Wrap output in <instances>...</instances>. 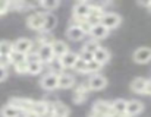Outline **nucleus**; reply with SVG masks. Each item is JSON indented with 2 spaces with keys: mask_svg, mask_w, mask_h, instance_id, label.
Returning <instances> with one entry per match:
<instances>
[{
  "mask_svg": "<svg viewBox=\"0 0 151 117\" xmlns=\"http://www.w3.org/2000/svg\"><path fill=\"white\" fill-rule=\"evenodd\" d=\"M120 24H122V18L119 13H114V12H104L100 19V25H103L107 31L116 29Z\"/></svg>",
  "mask_w": 151,
  "mask_h": 117,
  "instance_id": "f257e3e1",
  "label": "nucleus"
},
{
  "mask_svg": "<svg viewBox=\"0 0 151 117\" xmlns=\"http://www.w3.org/2000/svg\"><path fill=\"white\" fill-rule=\"evenodd\" d=\"M32 101L31 98H25V97H13L10 98V101L7 104L16 107L22 114H27V113H31V107H32Z\"/></svg>",
  "mask_w": 151,
  "mask_h": 117,
  "instance_id": "f03ea898",
  "label": "nucleus"
},
{
  "mask_svg": "<svg viewBox=\"0 0 151 117\" xmlns=\"http://www.w3.org/2000/svg\"><path fill=\"white\" fill-rule=\"evenodd\" d=\"M107 78L106 76H103L101 73H96V75H91L90 78H88V81H87V86H88V89H91V91H101V89H104L106 86H107Z\"/></svg>",
  "mask_w": 151,
  "mask_h": 117,
  "instance_id": "7ed1b4c3",
  "label": "nucleus"
},
{
  "mask_svg": "<svg viewBox=\"0 0 151 117\" xmlns=\"http://www.w3.org/2000/svg\"><path fill=\"white\" fill-rule=\"evenodd\" d=\"M90 3L88 1H76L72 9V18L75 19H87L90 15Z\"/></svg>",
  "mask_w": 151,
  "mask_h": 117,
  "instance_id": "20e7f679",
  "label": "nucleus"
},
{
  "mask_svg": "<svg viewBox=\"0 0 151 117\" xmlns=\"http://www.w3.org/2000/svg\"><path fill=\"white\" fill-rule=\"evenodd\" d=\"M44 21V12H34L27 18V26L32 31H41Z\"/></svg>",
  "mask_w": 151,
  "mask_h": 117,
  "instance_id": "39448f33",
  "label": "nucleus"
},
{
  "mask_svg": "<svg viewBox=\"0 0 151 117\" xmlns=\"http://www.w3.org/2000/svg\"><path fill=\"white\" fill-rule=\"evenodd\" d=\"M132 58L138 64H147L151 61V47H139L134 51Z\"/></svg>",
  "mask_w": 151,
  "mask_h": 117,
  "instance_id": "423d86ee",
  "label": "nucleus"
},
{
  "mask_svg": "<svg viewBox=\"0 0 151 117\" xmlns=\"http://www.w3.org/2000/svg\"><path fill=\"white\" fill-rule=\"evenodd\" d=\"M57 76L59 75L51 73V72L46 73L40 79V86L43 89H46V91H54V89H57Z\"/></svg>",
  "mask_w": 151,
  "mask_h": 117,
  "instance_id": "0eeeda50",
  "label": "nucleus"
},
{
  "mask_svg": "<svg viewBox=\"0 0 151 117\" xmlns=\"http://www.w3.org/2000/svg\"><path fill=\"white\" fill-rule=\"evenodd\" d=\"M12 49L16 53L28 54L31 51V49H32V41L28 40V38H18L15 43H12Z\"/></svg>",
  "mask_w": 151,
  "mask_h": 117,
  "instance_id": "6e6552de",
  "label": "nucleus"
},
{
  "mask_svg": "<svg viewBox=\"0 0 151 117\" xmlns=\"http://www.w3.org/2000/svg\"><path fill=\"white\" fill-rule=\"evenodd\" d=\"M144 111V104L138 100H129L126 103V110L125 114L128 117H137L138 114H141Z\"/></svg>",
  "mask_w": 151,
  "mask_h": 117,
  "instance_id": "1a4fd4ad",
  "label": "nucleus"
},
{
  "mask_svg": "<svg viewBox=\"0 0 151 117\" xmlns=\"http://www.w3.org/2000/svg\"><path fill=\"white\" fill-rule=\"evenodd\" d=\"M37 57H38V61H41L43 64L50 63L51 60L54 58L50 44H41L38 47V50H37Z\"/></svg>",
  "mask_w": 151,
  "mask_h": 117,
  "instance_id": "9d476101",
  "label": "nucleus"
},
{
  "mask_svg": "<svg viewBox=\"0 0 151 117\" xmlns=\"http://www.w3.org/2000/svg\"><path fill=\"white\" fill-rule=\"evenodd\" d=\"M75 85V76L68 73V72H62L57 76V88L59 89H69Z\"/></svg>",
  "mask_w": 151,
  "mask_h": 117,
  "instance_id": "9b49d317",
  "label": "nucleus"
},
{
  "mask_svg": "<svg viewBox=\"0 0 151 117\" xmlns=\"http://www.w3.org/2000/svg\"><path fill=\"white\" fill-rule=\"evenodd\" d=\"M93 111H96L104 117H110L111 116V104H110V101H106V100H97L93 104Z\"/></svg>",
  "mask_w": 151,
  "mask_h": 117,
  "instance_id": "f8f14e48",
  "label": "nucleus"
},
{
  "mask_svg": "<svg viewBox=\"0 0 151 117\" xmlns=\"http://www.w3.org/2000/svg\"><path fill=\"white\" fill-rule=\"evenodd\" d=\"M56 25H57V18H56V15L51 13V12H44V21H43L41 32L50 34L51 31L56 28Z\"/></svg>",
  "mask_w": 151,
  "mask_h": 117,
  "instance_id": "ddd939ff",
  "label": "nucleus"
},
{
  "mask_svg": "<svg viewBox=\"0 0 151 117\" xmlns=\"http://www.w3.org/2000/svg\"><path fill=\"white\" fill-rule=\"evenodd\" d=\"M50 46L51 50H53V56L57 58H60L62 56H65L69 51V46L65 41H62V40H53V43Z\"/></svg>",
  "mask_w": 151,
  "mask_h": 117,
  "instance_id": "4468645a",
  "label": "nucleus"
},
{
  "mask_svg": "<svg viewBox=\"0 0 151 117\" xmlns=\"http://www.w3.org/2000/svg\"><path fill=\"white\" fill-rule=\"evenodd\" d=\"M66 35H68V38H69L70 41L78 43V41L84 40L87 34H85V32L78 26V25H69V26H68V29H66Z\"/></svg>",
  "mask_w": 151,
  "mask_h": 117,
  "instance_id": "2eb2a0df",
  "label": "nucleus"
},
{
  "mask_svg": "<svg viewBox=\"0 0 151 117\" xmlns=\"http://www.w3.org/2000/svg\"><path fill=\"white\" fill-rule=\"evenodd\" d=\"M109 32L110 31H107L103 25H94V26H91V29H90V32H88V35L91 37V40H94V41H100V40H104L107 35H109Z\"/></svg>",
  "mask_w": 151,
  "mask_h": 117,
  "instance_id": "dca6fc26",
  "label": "nucleus"
},
{
  "mask_svg": "<svg viewBox=\"0 0 151 117\" xmlns=\"http://www.w3.org/2000/svg\"><path fill=\"white\" fill-rule=\"evenodd\" d=\"M50 107H51V111H53L54 117H69V114H70L69 107L65 106V104L60 103V101L50 103Z\"/></svg>",
  "mask_w": 151,
  "mask_h": 117,
  "instance_id": "f3484780",
  "label": "nucleus"
},
{
  "mask_svg": "<svg viewBox=\"0 0 151 117\" xmlns=\"http://www.w3.org/2000/svg\"><path fill=\"white\" fill-rule=\"evenodd\" d=\"M76 60H78V54L75 51H70V50L65 56H62V57L59 58V61H60V64H62L63 69H72L73 64L76 63Z\"/></svg>",
  "mask_w": 151,
  "mask_h": 117,
  "instance_id": "a211bd4d",
  "label": "nucleus"
},
{
  "mask_svg": "<svg viewBox=\"0 0 151 117\" xmlns=\"http://www.w3.org/2000/svg\"><path fill=\"white\" fill-rule=\"evenodd\" d=\"M93 60H96L99 64L104 66V64L109 63V60H110V51H109L107 49H104V47H99V49L94 51V54H93Z\"/></svg>",
  "mask_w": 151,
  "mask_h": 117,
  "instance_id": "6ab92c4d",
  "label": "nucleus"
},
{
  "mask_svg": "<svg viewBox=\"0 0 151 117\" xmlns=\"http://www.w3.org/2000/svg\"><path fill=\"white\" fill-rule=\"evenodd\" d=\"M145 88H147V79L142 76H138L131 82V91L135 94H144Z\"/></svg>",
  "mask_w": 151,
  "mask_h": 117,
  "instance_id": "aec40b11",
  "label": "nucleus"
},
{
  "mask_svg": "<svg viewBox=\"0 0 151 117\" xmlns=\"http://www.w3.org/2000/svg\"><path fill=\"white\" fill-rule=\"evenodd\" d=\"M88 91H90V89H88V86H87V82L78 85V88H76L75 92H73V103H76V104L84 103V101L87 100V92H88Z\"/></svg>",
  "mask_w": 151,
  "mask_h": 117,
  "instance_id": "412c9836",
  "label": "nucleus"
},
{
  "mask_svg": "<svg viewBox=\"0 0 151 117\" xmlns=\"http://www.w3.org/2000/svg\"><path fill=\"white\" fill-rule=\"evenodd\" d=\"M49 108H50V103H47V101H43V100H40V101H32L31 113H34V114H37V116H43Z\"/></svg>",
  "mask_w": 151,
  "mask_h": 117,
  "instance_id": "4be33fe9",
  "label": "nucleus"
},
{
  "mask_svg": "<svg viewBox=\"0 0 151 117\" xmlns=\"http://www.w3.org/2000/svg\"><path fill=\"white\" fill-rule=\"evenodd\" d=\"M126 100L123 98H116L113 101H110L111 104V114H125V110H126Z\"/></svg>",
  "mask_w": 151,
  "mask_h": 117,
  "instance_id": "5701e85b",
  "label": "nucleus"
},
{
  "mask_svg": "<svg viewBox=\"0 0 151 117\" xmlns=\"http://www.w3.org/2000/svg\"><path fill=\"white\" fill-rule=\"evenodd\" d=\"M0 116L1 117H22V113H21L16 107H13V106H10V104H6V106L1 107Z\"/></svg>",
  "mask_w": 151,
  "mask_h": 117,
  "instance_id": "b1692460",
  "label": "nucleus"
},
{
  "mask_svg": "<svg viewBox=\"0 0 151 117\" xmlns=\"http://www.w3.org/2000/svg\"><path fill=\"white\" fill-rule=\"evenodd\" d=\"M43 69H44V64L41 63V61H28L27 63V72L29 73V75H40L41 72H43Z\"/></svg>",
  "mask_w": 151,
  "mask_h": 117,
  "instance_id": "393cba45",
  "label": "nucleus"
},
{
  "mask_svg": "<svg viewBox=\"0 0 151 117\" xmlns=\"http://www.w3.org/2000/svg\"><path fill=\"white\" fill-rule=\"evenodd\" d=\"M38 6H40L43 10L51 12V13H53V10L57 9V7L60 6V1H59V0H44V1H40Z\"/></svg>",
  "mask_w": 151,
  "mask_h": 117,
  "instance_id": "a878e982",
  "label": "nucleus"
},
{
  "mask_svg": "<svg viewBox=\"0 0 151 117\" xmlns=\"http://www.w3.org/2000/svg\"><path fill=\"white\" fill-rule=\"evenodd\" d=\"M9 61H10V64H13V66L27 63V54H21V53L12 51V53L9 54Z\"/></svg>",
  "mask_w": 151,
  "mask_h": 117,
  "instance_id": "bb28decb",
  "label": "nucleus"
},
{
  "mask_svg": "<svg viewBox=\"0 0 151 117\" xmlns=\"http://www.w3.org/2000/svg\"><path fill=\"white\" fill-rule=\"evenodd\" d=\"M49 64V67H50V72L51 73H56V75H60L65 69L62 67V64H60V61H59V58L54 57L53 60H51L50 63H47Z\"/></svg>",
  "mask_w": 151,
  "mask_h": 117,
  "instance_id": "cd10ccee",
  "label": "nucleus"
},
{
  "mask_svg": "<svg viewBox=\"0 0 151 117\" xmlns=\"http://www.w3.org/2000/svg\"><path fill=\"white\" fill-rule=\"evenodd\" d=\"M13 51L12 49V43L10 41H0V56H9Z\"/></svg>",
  "mask_w": 151,
  "mask_h": 117,
  "instance_id": "c85d7f7f",
  "label": "nucleus"
},
{
  "mask_svg": "<svg viewBox=\"0 0 151 117\" xmlns=\"http://www.w3.org/2000/svg\"><path fill=\"white\" fill-rule=\"evenodd\" d=\"M101 64H99L96 60H91L87 63V73H91V75H96V73H100L101 70Z\"/></svg>",
  "mask_w": 151,
  "mask_h": 117,
  "instance_id": "c756f323",
  "label": "nucleus"
},
{
  "mask_svg": "<svg viewBox=\"0 0 151 117\" xmlns=\"http://www.w3.org/2000/svg\"><path fill=\"white\" fill-rule=\"evenodd\" d=\"M99 47H100V46H99V43H97V41H94V40H88V41L82 46V49H81V50H84V51H88V53L94 54V51H96Z\"/></svg>",
  "mask_w": 151,
  "mask_h": 117,
  "instance_id": "7c9ffc66",
  "label": "nucleus"
},
{
  "mask_svg": "<svg viewBox=\"0 0 151 117\" xmlns=\"http://www.w3.org/2000/svg\"><path fill=\"white\" fill-rule=\"evenodd\" d=\"M72 69H75L78 73H87V63L78 58V60H76V63L73 64V67H72Z\"/></svg>",
  "mask_w": 151,
  "mask_h": 117,
  "instance_id": "2f4dec72",
  "label": "nucleus"
},
{
  "mask_svg": "<svg viewBox=\"0 0 151 117\" xmlns=\"http://www.w3.org/2000/svg\"><path fill=\"white\" fill-rule=\"evenodd\" d=\"M78 58H79V60H82V61H85V63H88V61H91V60H93V54H91V53H88V51L81 50V51H79V54H78Z\"/></svg>",
  "mask_w": 151,
  "mask_h": 117,
  "instance_id": "473e14b6",
  "label": "nucleus"
},
{
  "mask_svg": "<svg viewBox=\"0 0 151 117\" xmlns=\"http://www.w3.org/2000/svg\"><path fill=\"white\" fill-rule=\"evenodd\" d=\"M13 67H15V72H16L18 75H25V73H28V72H27V63L16 64V66H13Z\"/></svg>",
  "mask_w": 151,
  "mask_h": 117,
  "instance_id": "72a5a7b5",
  "label": "nucleus"
},
{
  "mask_svg": "<svg viewBox=\"0 0 151 117\" xmlns=\"http://www.w3.org/2000/svg\"><path fill=\"white\" fill-rule=\"evenodd\" d=\"M10 9H9V1H6V0H0V16L1 15H4L6 12H9Z\"/></svg>",
  "mask_w": 151,
  "mask_h": 117,
  "instance_id": "f704fd0d",
  "label": "nucleus"
},
{
  "mask_svg": "<svg viewBox=\"0 0 151 117\" xmlns=\"http://www.w3.org/2000/svg\"><path fill=\"white\" fill-rule=\"evenodd\" d=\"M10 64L9 61V56H0V67H4L7 69V66Z\"/></svg>",
  "mask_w": 151,
  "mask_h": 117,
  "instance_id": "c9c22d12",
  "label": "nucleus"
},
{
  "mask_svg": "<svg viewBox=\"0 0 151 117\" xmlns=\"http://www.w3.org/2000/svg\"><path fill=\"white\" fill-rule=\"evenodd\" d=\"M6 78H7V69L0 67V82H3Z\"/></svg>",
  "mask_w": 151,
  "mask_h": 117,
  "instance_id": "e433bc0d",
  "label": "nucleus"
},
{
  "mask_svg": "<svg viewBox=\"0 0 151 117\" xmlns=\"http://www.w3.org/2000/svg\"><path fill=\"white\" fill-rule=\"evenodd\" d=\"M147 95H151V79H147V88H145V92Z\"/></svg>",
  "mask_w": 151,
  "mask_h": 117,
  "instance_id": "4c0bfd02",
  "label": "nucleus"
},
{
  "mask_svg": "<svg viewBox=\"0 0 151 117\" xmlns=\"http://www.w3.org/2000/svg\"><path fill=\"white\" fill-rule=\"evenodd\" d=\"M40 117H54L53 111H51V107L47 110V111H46V113H44V114H43V116H40Z\"/></svg>",
  "mask_w": 151,
  "mask_h": 117,
  "instance_id": "58836bf2",
  "label": "nucleus"
},
{
  "mask_svg": "<svg viewBox=\"0 0 151 117\" xmlns=\"http://www.w3.org/2000/svg\"><path fill=\"white\" fill-rule=\"evenodd\" d=\"M88 117H104V116H101V114H99V113H96V111L91 110V113L88 114Z\"/></svg>",
  "mask_w": 151,
  "mask_h": 117,
  "instance_id": "ea45409f",
  "label": "nucleus"
},
{
  "mask_svg": "<svg viewBox=\"0 0 151 117\" xmlns=\"http://www.w3.org/2000/svg\"><path fill=\"white\" fill-rule=\"evenodd\" d=\"M24 117H40V116H37L34 113H27V114H24Z\"/></svg>",
  "mask_w": 151,
  "mask_h": 117,
  "instance_id": "a19ab883",
  "label": "nucleus"
},
{
  "mask_svg": "<svg viewBox=\"0 0 151 117\" xmlns=\"http://www.w3.org/2000/svg\"><path fill=\"white\" fill-rule=\"evenodd\" d=\"M147 9L151 12V1H148V4H147Z\"/></svg>",
  "mask_w": 151,
  "mask_h": 117,
  "instance_id": "79ce46f5",
  "label": "nucleus"
}]
</instances>
